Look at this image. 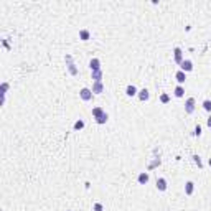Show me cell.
<instances>
[{
	"mask_svg": "<svg viewBox=\"0 0 211 211\" xmlns=\"http://www.w3.org/2000/svg\"><path fill=\"white\" fill-rule=\"evenodd\" d=\"M65 61H66V68H68V71H70V74L71 76H78V68H76V65L73 63V56L71 55H66L65 56Z\"/></svg>",
	"mask_w": 211,
	"mask_h": 211,
	"instance_id": "cell-1",
	"label": "cell"
},
{
	"mask_svg": "<svg viewBox=\"0 0 211 211\" xmlns=\"http://www.w3.org/2000/svg\"><path fill=\"white\" fill-rule=\"evenodd\" d=\"M92 96H94V92H92L89 88H83L81 91H79V97H81L84 102H89V101L92 99Z\"/></svg>",
	"mask_w": 211,
	"mask_h": 211,
	"instance_id": "cell-2",
	"label": "cell"
},
{
	"mask_svg": "<svg viewBox=\"0 0 211 211\" xmlns=\"http://www.w3.org/2000/svg\"><path fill=\"white\" fill-rule=\"evenodd\" d=\"M195 107H196V101H195V97H188L186 101H185V112H186V114H193Z\"/></svg>",
	"mask_w": 211,
	"mask_h": 211,
	"instance_id": "cell-3",
	"label": "cell"
},
{
	"mask_svg": "<svg viewBox=\"0 0 211 211\" xmlns=\"http://www.w3.org/2000/svg\"><path fill=\"white\" fill-rule=\"evenodd\" d=\"M173 58H175V63H177V65H182L183 60H185V58H183V50L177 46V48L173 50Z\"/></svg>",
	"mask_w": 211,
	"mask_h": 211,
	"instance_id": "cell-4",
	"label": "cell"
},
{
	"mask_svg": "<svg viewBox=\"0 0 211 211\" xmlns=\"http://www.w3.org/2000/svg\"><path fill=\"white\" fill-rule=\"evenodd\" d=\"M180 70H182L183 73L193 71V61H191V60H183V63L180 65Z\"/></svg>",
	"mask_w": 211,
	"mask_h": 211,
	"instance_id": "cell-5",
	"label": "cell"
},
{
	"mask_svg": "<svg viewBox=\"0 0 211 211\" xmlns=\"http://www.w3.org/2000/svg\"><path fill=\"white\" fill-rule=\"evenodd\" d=\"M89 70L91 71L101 70V60H99V58H91V61H89Z\"/></svg>",
	"mask_w": 211,
	"mask_h": 211,
	"instance_id": "cell-6",
	"label": "cell"
},
{
	"mask_svg": "<svg viewBox=\"0 0 211 211\" xmlns=\"http://www.w3.org/2000/svg\"><path fill=\"white\" fill-rule=\"evenodd\" d=\"M137 97H139L142 102H147V101L150 99V92H149V89H145V88H144V89H140L139 94H137Z\"/></svg>",
	"mask_w": 211,
	"mask_h": 211,
	"instance_id": "cell-7",
	"label": "cell"
},
{
	"mask_svg": "<svg viewBox=\"0 0 211 211\" xmlns=\"http://www.w3.org/2000/svg\"><path fill=\"white\" fill-rule=\"evenodd\" d=\"M157 190L158 191H167V188H168V185H167V180L165 178H157Z\"/></svg>",
	"mask_w": 211,
	"mask_h": 211,
	"instance_id": "cell-8",
	"label": "cell"
},
{
	"mask_svg": "<svg viewBox=\"0 0 211 211\" xmlns=\"http://www.w3.org/2000/svg\"><path fill=\"white\" fill-rule=\"evenodd\" d=\"M175 79H177V83L180 84V86H183V83L186 81V73H183L182 70H178L175 73Z\"/></svg>",
	"mask_w": 211,
	"mask_h": 211,
	"instance_id": "cell-9",
	"label": "cell"
},
{
	"mask_svg": "<svg viewBox=\"0 0 211 211\" xmlns=\"http://www.w3.org/2000/svg\"><path fill=\"white\" fill-rule=\"evenodd\" d=\"M137 183H139V185H147V183H149V173H147V172H140L139 177H137Z\"/></svg>",
	"mask_w": 211,
	"mask_h": 211,
	"instance_id": "cell-10",
	"label": "cell"
},
{
	"mask_svg": "<svg viewBox=\"0 0 211 211\" xmlns=\"http://www.w3.org/2000/svg\"><path fill=\"white\" fill-rule=\"evenodd\" d=\"M91 91H92L94 94H102V92H104V84H102V81H101V83H92Z\"/></svg>",
	"mask_w": 211,
	"mask_h": 211,
	"instance_id": "cell-11",
	"label": "cell"
},
{
	"mask_svg": "<svg viewBox=\"0 0 211 211\" xmlns=\"http://www.w3.org/2000/svg\"><path fill=\"white\" fill-rule=\"evenodd\" d=\"M89 38H91V31H89L88 28L79 30V40H81V41H88Z\"/></svg>",
	"mask_w": 211,
	"mask_h": 211,
	"instance_id": "cell-12",
	"label": "cell"
},
{
	"mask_svg": "<svg viewBox=\"0 0 211 211\" xmlns=\"http://www.w3.org/2000/svg\"><path fill=\"white\" fill-rule=\"evenodd\" d=\"M193 191H195V183L193 182H186V183H185V195H186V196H191Z\"/></svg>",
	"mask_w": 211,
	"mask_h": 211,
	"instance_id": "cell-13",
	"label": "cell"
},
{
	"mask_svg": "<svg viewBox=\"0 0 211 211\" xmlns=\"http://www.w3.org/2000/svg\"><path fill=\"white\" fill-rule=\"evenodd\" d=\"M125 94H127L129 97H134V96L139 94V91H137V88L134 86V84H129V86L125 88Z\"/></svg>",
	"mask_w": 211,
	"mask_h": 211,
	"instance_id": "cell-14",
	"label": "cell"
},
{
	"mask_svg": "<svg viewBox=\"0 0 211 211\" xmlns=\"http://www.w3.org/2000/svg\"><path fill=\"white\" fill-rule=\"evenodd\" d=\"M91 78L94 79V83H101V81H102V70L91 71Z\"/></svg>",
	"mask_w": 211,
	"mask_h": 211,
	"instance_id": "cell-15",
	"label": "cell"
},
{
	"mask_svg": "<svg viewBox=\"0 0 211 211\" xmlns=\"http://www.w3.org/2000/svg\"><path fill=\"white\" fill-rule=\"evenodd\" d=\"M173 96H175V97H178V99H180V97H183V96H185V88L178 84V86L175 88V91H173Z\"/></svg>",
	"mask_w": 211,
	"mask_h": 211,
	"instance_id": "cell-16",
	"label": "cell"
},
{
	"mask_svg": "<svg viewBox=\"0 0 211 211\" xmlns=\"http://www.w3.org/2000/svg\"><path fill=\"white\" fill-rule=\"evenodd\" d=\"M104 112H106V110H104L102 107H99V106H97V107H94V109H92V117H94V119H99Z\"/></svg>",
	"mask_w": 211,
	"mask_h": 211,
	"instance_id": "cell-17",
	"label": "cell"
},
{
	"mask_svg": "<svg viewBox=\"0 0 211 211\" xmlns=\"http://www.w3.org/2000/svg\"><path fill=\"white\" fill-rule=\"evenodd\" d=\"M107 120H109V115H107V112H104L102 115H101V117H99V119H96V122L99 124V125H102V124H106V122H107Z\"/></svg>",
	"mask_w": 211,
	"mask_h": 211,
	"instance_id": "cell-18",
	"label": "cell"
},
{
	"mask_svg": "<svg viewBox=\"0 0 211 211\" xmlns=\"http://www.w3.org/2000/svg\"><path fill=\"white\" fill-rule=\"evenodd\" d=\"M201 106H203V109L206 110V112H209V114H211V101H209V99H204Z\"/></svg>",
	"mask_w": 211,
	"mask_h": 211,
	"instance_id": "cell-19",
	"label": "cell"
},
{
	"mask_svg": "<svg viewBox=\"0 0 211 211\" xmlns=\"http://www.w3.org/2000/svg\"><path fill=\"white\" fill-rule=\"evenodd\" d=\"M160 102L162 104H168V102H170V96H168L167 92H162L160 94Z\"/></svg>",
	"mask_w": 211,
	"mask_h": 211,
	"instance_id": "cell-20",
	"label": "cell"
},
{
	"mask_svg": "<svg viewBox=\"0 0 211 211\" xmlns=\"http://www.w3.org/2000/svg\"><path fill=\"white\" fill-rule=\"evenodd\" d=\"M73 129H74V130H81V129H84V120H81V119L76 120L74 125H73Z\"/></svg>",
	"mask_w": 211,
	"mask_h": 211,
	"instance_id": "cell-21",
	"label": "cell"
},
{
	"mask_svg": "<svg viewBox=\"0 0 211 211\" xmlns=\"http://www.w3.org/2000/svg\"><path fill=\"white\" fill-rule=\"evenodd\" d=\"M160 163H162V160H160V158H155L154 162H150V165H149V170H154V168H155V167H158V165H160Z\"/></svg>",
	"mask_w": 211,
	"mask_h": 211,
	"instance_id": "cell-22",
	"label": "cell"
},
{
	"mask_svg": "<svg viewBox=\"0 0 211 211\" xmlns=\"http://www.w3.org/2000/svg\"><path fill=\"white\" fill-rule=\"evenodd\" d=\"M191 158H193V162L198 165V168H203V163H201V158H200V155H193Z\"/></svg>",
	"mask_w": 211,
	"mask_h": 211,
	"instance_id": "cell-23",
	"label": "cell"
},
{
	"mask_svg": "<svg viewBox=\"0 0 211 211\" xmlns=\"http://www.w3.org/2000/svg\"><path fill=\"white\" fill-rule=\"evenodd\" d=\"M8 88H10V84H8V83H2V96H5V94H7Z\"/></svg>",
	"mask_w": 211,
	"mask_h": 211,
	"instance_id": "cell-24",
	"label": "cell"
},
{
	"mask_svg": "<svg viewBox=\"0 0 211 211\" xmlns=\"http://www.w3.org/2000/svg\"><path fill=\"white\" fill-rule=\"evenodd\" d=\"M92 211H104V206L101 203H94V206H92Z\"/></svg>",
	"mask_w": 211,
	"mask_h": 211,
	"instance_id": "cell-25",
	"label": "cell"
},
{
	"mask_svg": "<svg viewBox=\"0 0 211 211\" xmlns=\"http://www.w3.org/2000/svg\"><path fill=\"white\" fill-rule=\"evenodd\" d=\"M195 135L196 137L201 135V125H196V127H195Z\"/></svg>",
	"mask_w": 211,
	"mask_h": 211,
	"instance_id": "cell-26",
	"label": "cell"
},
{
	"mask_svg": "<svg viewBox=\"0 0 211 211\" xmlns=\"http://www.w3.org/2000/svg\"><path fill=\"white\" fill-rule=\"evenodd\" d=\"M206 125L211 129V114H209V117H208V120H206Z\"/></svg>",
	"mask_w": 211,
	"mask_h": 211,
	"instance_id": "cell-27",
	"label": "cell"
},
{
	"mask_svg": "<svg viewBox=\"0 0 211 211\" xmlns=\"http://www.w3.org/2000/svg\"><path fill=\"white\" fill-rule=\"evenodd\" d=\"M208 165H209V167H211V158H209V160H208Z\"/></svg>",
	"mask_w": 211,
	"mask_h": 211,
	"instance_id": "cell-28",
	"label": "cell"
},
{
	"mask_svg": "<svg viewBox=\"0 0 211 211\" xmlns=\"http://www.w3.org/2000/svg\"><path fill=\"white\" fill-rule=\"evenodd\" d=\"M68 211H71V209H68Z\"/></svg>",
	"mask_w": 211,
	"mask_h": 211,
	"instance_id": "cell-29",
	"label": "cell"
}]
</instances>
